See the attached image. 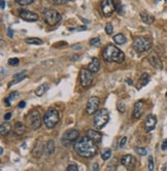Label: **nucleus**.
Wrapping results in <instances>:
<instances>
[{
  "mask_svg": "<svg viewBox=\"0 0 167 171\" xmlns=\"http://www.w3.org/2000/svg\"><path fill=\"white\" fill-rule=\"evenodd\" d=\"M87 136L89 138H91L94 142H96V143H99L102 140V135L99 132H97L96 130H89L87 132Z\"/></svg>",
  "mask_w": 167,
  "mask_h": 171,
  "instance_id": "f3484780",
  "label": "nucleus"
},
{
  "mask_svg": "<svg viewBox=\"0 0 167 171\" xmlns=\"http://www.w3.org/2000/svg\"><path fill=\"white\" fill-rule=\"evenodd\" d=\"M43 19L50 26H55L61 21V15L53 8H49L43 12Z\"/></svg>",
  "mask_w": 167,
  "mask_h": 171,
  "instance_id": "423d86ee",
  "label": "nucleus"
},
{
  "mask_svg": "<svg viewBox=\"0 0 167 171\" xmlns=\"http://www.w3.org/2000/svg\"><path fill=\"white\" fill-rule=\"evenodd\" d=\"M156 125H157V118L154 114H149L146 119V122H144V129L147 132H151L156 128Z\"/></svg>",
  "mask_w": 167,
  "mask_h": 171,
  "instance_id": "2eb2a0df",
  "label": "nucleus"
},
{
  "mask_svg": "<svg viewBox=\"0 0 167 171\" xmlns=\"http://www.w3.org/2000/svg\"><path fill=\"white\" fill-rule=\"evenodd\" d=\"M8 36H9V37H12V36H14V32H12V28H8Z\"/></svg>",
  "mask_w": 167,
  "mask_h": 171,
  "instance_id": "a18cd8bd",
  "label": "nucleus"
},
{
  "mask_svg": "<svg viewBox=\"0 0 167 171\" xmlns=\"http://www.w3.org/2000/svg\"><path fill=\"white\" fill-rule=\"evenodd\" d=\"M126 142H127V137H123L122 139H121V141H120V144H119V146H120L121 148H123L125 146V144H126Z\"/></svg>",
  "mask_w": 167,
  "mask_h": 171,
  "instance_id": "e433bc0d",
  "label": "nucleus"
},
{
  "mask_svg": "<svg viewBox=\"0 0 167 171\" xmlns=\"http://www.w3.org/2000/svg\"><path fill=\"white\" fill-rule=\"evenodd\" d=\"M20 17L23 19V20H25L27 22H36V21H38V19H39V17H38L37 14L27 10V9L20 10Z\"/></svg>",
  "mask_w": 167,
  "mask_h": 171,
  "instance_id": "4468645a",
  "label": "nucleus"
},
{
  "mask_svg": "<svg viewBox=\"0 0 167 171\" xmlns=\"http://www.w3.org/2000/svg\"><path fill=\"white\" fill-rule=\"evenodd\" d=\"M152 45H153L152 40L149 37H144V36H138L133 40V47L138 53H144V52L149 51Z\"/></svg>",
  "mask_w": 167,
  "mask_h": 171,
  "instance_id": "20e7f679",
  "label": "nucleus"
},
{
  "mask_svg": "<svg viewBox=\"0 0 167 171\" xmlns=\"http://www.w3.org/2000/svg\"><path fill=\"white\" fill-rule=\"evenodd\" d=\"M144 110V100H138L135 102L133 108V118L134 119H139L142 116Z\"/></svg>",
  "mask_w": 167,
  "mask_h": 171,
  "instance_id": "dca6fc26",
  "label": "nucleus"
},
{
  "mask_svg": "<svg viewBox=\"0 0 167 171\" xmlns=\"http://www.w3.org/2000/svg\"><path fill=\"white\" fill-rule=\"evenodd\" d=\"M100 38L98 37H94L92 39H90V44L93 45V47H98V45H100Z\"/></svg>",
  "mask_w": 167,
  "mask_h": 171,
  "instance_id": "c756f323",
  "label": "nucleus"
},
{
  "mask_svg": "<svg viewBox=\"0 0 167 171\" xmlns=\"http://www.w3.org/2000/svg\"><path fill=\"white\" fill-rule=\"evenodd\" d=\"M88 69L93 73L97 72V71L100 69V62H99V60L97 59V58H93L92 61H91V63L89 64Z\"/></svg>",
  "mask_w": 167,
  "mask_h": 171,
  "instance_id": "6ab92c4d",
  "label": "nucleus"
},
{
  "mask_svg": "<svg viewBox=\"0 0 167 171\" xmlns=\"http://www.w3.org/2000/svg\"><path fill=\"white\" fill-rule=\"evenodd\" d=\"M102 56L105 61L116 62V63H123L125 60V55L120 49L112 44H107L103 49Z\"/></svg>",
  "mask_w": 167,
  "mask_h": 171,
  "instance_id": "f03ea898",
  "label": "nucleus"
},
{
  "mask_svg": "<svg viewBox=\"0 0 167 171\" xmlns=\"http://www.w3.org/2000/svg\"><path fill=\"white\" fill-rule=\"evenodd\" d=\"M18 96H19V92H12V94L9 95V98L10 100H12V99H16Z\"/></svg>",
  "mask_w": 167,
  "mask_h": 171,
  "instance_id": "ea45409f",
  "label": "nucleus"
},
{
  "mask_svg": "<svg viewBox=\"0 0 167 171\" xmlns=\"http://www.w3.org/2000/svg\"><path fill=\"white\" fill-rule=\"evenodd\" d=\"M165 1H166V2H167V0H165Z\"/></svg>",
  "mask_w": 167,
  "mask_h": 171,
  "instance_id": "603ef678",
  "label": "nucleus"
},
{
  "mask_svg": "<svg viewBox=\"0 0 167 171\" xmlns=\"http://www.w3.org/2000/svg\"><path fill=\"white\" fill-rule=\"evenodd\" d=\"M0 154H1V155H2V154H3V148H0Z\"/></svg>",
  "mask_w": 167,
  "mask_h": 171,
  "instance_id": "09e8293b",
  "label": "nucleus"
},
{
  "mask_svg": "<svg viewBox=\"0 0 167 171\" xmlns=\"http://www.w3.org/2000/svg\"><path fill=\"white\" fill-rule=\"evenodd\" d=\"M73 148L79 156L83 158H92L98 154V146L91 138L82 137L73 143Z\"/></svg>",
  "mask_w": 167,
  "mask_h": 171,
  "instance_id": "f257e3e1",
  "label": "nucleus"
},
{
  "mask_svg": "<svg viewBox=\"0 0 167 171\" xmlns=\"http://www.w3.org/2000/svg\"><path fill=\"white\" fill-rule=\"evenodd\" d=\"M99 170V165L98 163H93L92 167H91V170L90 171H98Z\"/></svg>",
  "mask_w": 167,
  "mask_h": 171,
  "instance_id": "58836bf2",
  "label": "nucleus"
},
{
  "mask_svg": "<svg viewBox=\"0 0 167 171\" xmlns=\"http://www.w3.org/2000/svg\"><path fill=\"white\" fill-rule=\"evenodd\" d=\"M25 132H26L25 125L21 122L16 123V125H15V133L17 135H23V134H25Z\"/></svg>",
  "mask_w": 167,
  "mask_h": 171,
  "instance_id": "412c9836",
  "label": "nucleus"
},
{
  "mask_svg": "<svg viewBox=\"0 0 167 171\" xmlns=\"http://www.w3.org/2000/svg\"><path fill=\"white\" fill-rule=\"evenodd\" d=\"M154 168H155V165H154L153 157H149V171H154Z\"/></svg>",
  "mask_w": 167,
  "mask_h": 171,
  "instance_id": "c9c22d12",
  "label": "nucleus"
},
{
  "mask_svg": "<svg viewBox=\"0 0 167 171\" xmlns=\"http://www.w3.org/2000/svg\"><path fill=\"white\" fill-rule=\"evenodd\" d=\"M43 150H44V154H45V155H47V156L54 154V153H55V150H56L55 142H54L53 140H49V141L44 144Z\"/></svg>",
  "mask_w": 167,
  "mask_h": 171,
  "instance_id": "a211bd4d",
  "label": "nucleus"
},
{
  "mask_svg": "<svg viewBox=\"0 0 167 171\" xmlns=\"http://www.w3.org/2000/svg\"><path fill=\"white\" fill-rule=\"evenodd\" d=\"M110 156H112V151L109 150V148H105V150L102 151V154H101V158H102V160H108L110 158Z\"/></svg>",
  "mask_w": 167,
  "mask_h": 171,
  "instance_id": "bb28decb",
  "label": "nucleus"
},
{
  "mask_svg": "<svg viewBox=\"0 0 167 171\" xmlns=\"http://www.w3.org/2000/svg\"><path fill=\"white\" fill-rule=\"evenodd\" d=\"M117 107H118V110L120 112H124L126 110V106H125V103L123 102V101H119L118 103H117Z\"/></svg>",
  "mask_w": 167,
  "mask_h": 171,
  "instance_id": "c85d7f7f",
  "label": "nucleus"
},
{
  "mask_svg": "<svg viewBox=\"0 0 167 171\" xmlns=\"http://www.w3.org/2000/svg\"><path fill=\"white\" fill-rule=\"evenodd\" d=\"M108 120H109V114H108V110L105 108L98 110V111L95 114L94 116V126L96 127V129H102L103 127L107 124Z\"/></svg>",
  "mask_w": 167,
  "mask_h": 171,
  "instance_id": "39448f33",
  "label": "nucleus"
},
{
  "mask_svg": "<svg viewBox=\"0 0 167 171\" xmlns=\"http://www.w3.org/2000/svg\"><path fill=\"white\" fill-rule=\"evenodd\" d=\"M93 72H91L89 69H82L79 72V81H81V85L84 88L90 87L93 81Z\"/></svg>",
  "mask_w": 167,
  "mask_h": 171,
  "instance_id": "9d476101",
  "label": "nucleus"
},
{
  "mask_svg": "<svg viewBox=\"0 0 167 171\" xmlns=\"http://www.w3.org/2000/svg\"><path fill=\"white\" fill-rule=\"evenodd\" d=\"M99 105H100V99L96 96L90 97L88 100V103H87V107H86V112L91 116V114H94L98 111Z\"/></svg>",
  "mask_w": 167,
  "mask_h": 171,
  "instance_id": "6e6552de",
  "label": "nucleus"
},
{
  "mask_svg": "<svg viewBox=\"0 0 167 171\" xmlns=\"http://www.w3.org/2000/svg\"><path fill=\"white\" fill-rule=\"evenodd\" d=\"M4 102H5L6 106H10V98L8 97V98H6L5 100H4Z\"/></svg>",
  "mask_w": 167,
  "mask_h": 171,
  "instance_id": "c03bdc74",
  "label": "nucleus"
},
{
  "mask_svg": "<svg viewBox=\"0 0 167 171\" xmlns=\"http://www.w3.org/2000/svg\"><path fill=\"white\" fill-rule=\"evenodd\" d=\"M47 89H49V86H47V85H42V86H39V87H38V88L35 90L36 96L42 97V95L44 94V93L47 91Z\"/></svg>",
  "mask_w": 167,
  "mask_h": 171,
  "instance_id": "5701e85b",
  "label": "nucleus"
},
{
  "mask_svg": "<svg viewBox=\"0 0 167 171\" xmlns=\"http://www.w3.org/2000/svg\"><path fill=\"white\" fill-rule=\"evenodd\" d=\"M20 63V61H19L18 58H12V59L8 60V64L10 65V66H16V65H18Z\"/></svg>",
  "mask_w": 167,
  "mask_h": 171,
  "instance_id": "473e14b6",
  "label": "nucleus"
},
{
  "mask_svg": "<svg viewBox=\"0 0 167 171\" xmlns=\"http://www.w3.org/2000/svg\"><path fill=\"white\" fill-rule=\"evenodd\" d=\"M10 118H12V114H10V112H7V114H5V116H4V120L5 121H9Z\"/></svg>",
  "mask_w": 167,
  "mask_h": 171,
  "instance_id": "79ce46f5",
  "label": "nucleus"
},
{
  "mask_svg": "<svg viewBox=\"0 0 167 171\" xmlns=\"http://www.w3.org/2000/svg\"><path fill=\"white\" fill-rule=\"evenodd\" d=\"M121 164L129 170L134 169L136 166V159L132 155H125L121 159Z\"/></svg>",
  "mask_w": 167,
  "mask_h": 171,
  "instance_id": "f8f14e48",
  "label": "nucleus"
},
{
  "mask_svg": "<svg viewBox=\"0 0 167 171\" xmlns=\"http://www.w3.org/2000/svg\"><path fill=\"white\" fill-rule=\"evenodd\" d=\"M127 83L128 84H132V81H130V79H127Z\"/></svg>",
  "mask_w": 167,
  "mask_h": 171,
  "instance_id": "8fccbe9b",
  "label": "nucleus"
},
{
  "mask_svg": "<svg viewBox=\"0 0 167 171\" xmlns=\"http://www.w3.org/2000/svg\"><path fill=\"white\" fill-rule=\"evenodd\" d=\"M147 60L152 64V66H154L156 69H162V67H163L161 59H160V57L156 52H152L149 55V57H147Z\"/></svg>",
  "mask_w": 167,
  "mask_h": 171,
  "instance_id": "ddd939ff",
  "label": "nucleus"
},
{
  "mask_svg": "<svg viewBox=\"0 0 167 171\" xmlns=\"http://www.w3.org/2000/svg\"><path fill=\"white\" fill-rule=\"evenodd\" d=\"M65 171H79V168H77V166L75 164H70V165L67 166Z\"/></svg>",
  "mask_w": 167,
  "mask_h": 171,
  "instance_id": "f704fd0d",
  "label": "nucleus"
},
{
  "mask_svg": "<svg viewBox=\"0 0 167 171\" xmlns=\"http://www.w3.org/2000/svg\"><path fill=\"white\" fill-rule=\"evenodd\" d=\"M114 40L117 44H124L127 41V39L123 34H117L116 36H114Z\"/></svg>",
  "mask_w": 167,
  "mask_h": 171,
  "instance_id": "b1692460",
  "label": "nucleus"
},
{
  "mask_svg": "<svg viewBox=\"0 0 167 171\" xmlns=\"http://www.w3.org/2000/svg\"><path fill=\"white\" fill-rule=\"evenodd\" d=\"M105 32L108 34V35L112 34V32H114V27H112V23H107L105 25Z\"/></svg>",
  "mask_w": 167,
  "mask_h": 171,
  "instance_id": "cd10ccee",
  "label": "nucleus"
},
{
  "mask_svg": "<svg viewBox=\"0 0 167 171\" xmlns=\"http://www.w3.org/2000/svg\"><path fill=\"white\" fill-rule=\"evenodd\" d=\"M161 148H162V151H167V139H165L163 141V143H162V146H161Z\"/></svg>",
  "mask_w": 167,
  "mask_h": 171,
  "instance_id": "a19ab883",
  "label": "nucleus"
},
{
  "mask_svg": "<svg viewBox=\"0 0 167 171\" xmlns=\"http://www.w3.org/2000/svg\"><path fill=\"white\" fill-rule=\"evenodd\" d=\"M116 8L114 0H103L101 2V12L104 17H110L114 12Z\"/></svg>",
  "mask_w": 167,
  "mask_h": 171,
  "instance_id": "1a4fd4ad",
  "label": "nucleus"
},
{
  "mask_svg": "<svg viewBox=\"0 0 167 171\" xmlns=\"http://www.w3.org/2000/svg\"><path fill=\"white\" fill-rule=\"evenodd\" d=\"M34 0H16V2L20 5H29L33 2Z\"/></svg>",
  "mask_w": 167,
  "mask_h": 171,
  "instance_id": "2f4dec72",
  "label": "nucleus"
},
{
  "mask_svg": "<svg viewBox=\"0 0 167 171\" xmlns=\"http://www.w3.org/2000/svg\"><path fill=\"white\" fill-rule=\"evenodd\" d=\"M71 1V0H53V2L55 4H64V3H67V2Z\"/></svg>",
  "mask_w": 167,
  "mask_h": 171,
  "instance_id": "4c0bfd02",
  "label": "nucleus"
},
{
  "mask_svg": "<svg viewBox=\"0 0 167 171\" xmlns=\"http://www.w3.org/2000/svg\"><path fill=\"white\" fill-rule=\"evenodd\" d=\"M26 106V102L25 101H22V102H20V104H19V107H21V108H24Z\"/></svg>",
  "mask_w": 167,
  "mask_h": 171,
  "instance_id": "de8ad7c7",
  "label": "nucleus"
},
{
  "mask_svg": "<svg viewBox=\"0 0 167 171\" xmlns=\"http://www.w3.org/2000/svg\"><path fill=\"white\" fill-rule=\"evenodd\" d=\"M10 130H12V126H10V124H8V123H4V124H2L1 127H0V134H1L2 136H5L9 133Z\"/></svg>",
  "mask_w": 167,
  "mask_h": 171,
  "instance_id": "4be33fe9",
  "label": "nucleus"
},
{
  "mask_svg": "<svg viewBox=\"0 0 167 171\" xmlns=\"http://www.w3.org/2000/svg\"><path fill=\"white\" fill-rule=\"evenodd\" d=\"M156 1H157V2H158V1H160V0H156Z\"/></svg>",
  "mask_w": 167,
  "mask_h": 171,
  "instance_id": "3c124183",
  "label": "nucleus"
},
{
  "mask_svg": "<svg viewBox=\"0 0 167 171\" xmlns=\"http://www.w3.org/2000/svg\"><path fill=\"white\" fill-rule=\"evenodd\" d=\"M25 41L27 42V43H29V44H35V45L42 44V39H39V38H35V37L26 38Z\"/></svg>",
  "mask_w": 167,
  "mask_h": 171,
  "instance_id": "393cba45",
  "label": "nucleus"
},
{
  "mask_svg": "<svg viewBox=\"0 0 167 171\" xmlns=\"http://www.w3.org/2000/svg\"><path fill=\"white\" fill-rule=\"evenodd\" d=\"M79 132L77 131V130L75 129L67 130L62 137V144L67 146H69L71 142H75L77 138H79Z\"/></svg>",
  "mask_w": 167,
  "mask_h": 171,
  "instance_id": "0eeeda50",
  "label": "nucleus"
},
{
  "mask_svg": "<svg viewBox=\"0 0 167 171\" xmlns=\"http://www.w3.org/2000/svg\"><path fill=\"white\" fill-rule=\"evenodd\" d=\"M60 120V116H59V112L56 108H50L47 112L44 114L42 118L43 121V124L45 125V127L49 129H52L58 124Z\"/></svg>",
  "mask_w": 167,
  "mask_h": 171,
  "instance_id": "7ed1b4c3",
  "label": "nucleus"
},
{
  "mask_svg": "<svg viewBox=\"0 0 167 171\" xmlns=\"http://www.w3.org/2000/svg\"><path fill=\"white\" fill-rule=\"evenodd\" d=\"M0 3H1V9L3 10L4 8H5V1H4V0H1Z\"/></svg>",
  "mask_w": 167,
  "mask_h": 171,
  "instance_id": "49530a36",
  "label": "nucleus"
},
{
  "mask_svg": "<svg viewBox=\"0 0 167 171\" xmlns=\"http://www.w3.org/2000/svg\"><path fill=\"white\" fill-rule=\"evenodd\" d=\"M116 9H118L119 14H123V6L121 5V4H119V5L117 6V8H116Z\"/></svg>",
  "mask_w": 167,
  "mask_h": 171,
  "instance_id": "37998d69",
  "label": "nucleus"
},
{
  "mask_svg": "<svg viewBox=\"0 0 167 171\" xmlns=\"http://www.w3.org/2000/svg\"><path fill=\"white\" fill-rule=\"evenodd\" d=\"M136 151H137V154L140 156H146L147 154V148H136Z\"/></svg>",
  "mask_w": 167,
  "mask_h": 171,
  "instance_id": "72a5a7b5",
  "label": "nucleus"
},
{
  "mask_svg": "<svg viewBox=\"0 0 167 171\" xmlns=\"http://www.w3.org/2000/svg\"><path fill=\"white\" fill-rule=\"evenodd\" d=\"M149 81V75L147 73H144L140 77V87H144L146 86Z\"/></svg>",
  "mask_w": 167,
  "mask_h": 171,
  "instance_id": "a878e982",
  "label": "nucleus"
},
{
  "mask_svg": "<svg viewBox=\"0 0 167 171\" xmlns=\"http://www.w3.org/2000/svg\"><path fill=\"white\" fill-rule=\"evenodd\" d=\"M140 18H141L142 22L147 24V25H151V24H153L154 21H155V18H154L153 16H151V15H149L146 12H140Z\"/></svg>",
  "mask_w": 167,
  "mask_h": 171,
  "instance_id": "aec40b11",
  "label": "nucleus"
},
{
  "mask_svg": "<svg viewBox=\"0 0 167 171\" xmlns=\"http://www.w3.org/2000/svg\"><path fill=\"white\" fill-rule=\"evenodd\" d=\"M29 125L33 130H36L40 127L42 125V119H40V116H39V112L37 110H33V111L30 114L29 116Z\"/></svg>",
  "mask_w": 167,
  "mask_h": 171,
  "instance_id": "9b49d317",
  "label": "nucleus"
},
{
  "mask_svg": "<svg viewBox=\"0 0 167 171\" xmlns=\"http://www.w3.org/2000/svg\"><path fill=\"white\" fill-rule=\"evenodd\" d=\"M26 77H27L26 75H23V76H21V77H14V81H10L9 85H8V87H12V85H15V84L19 83V81H23V79H26Z\"/></svg>",
  "mask_w": 167,
  "mask_h": 171,
  "instance_id": "7c9ffc66",
  "label": "nucleus"
}]
</instances>
